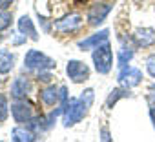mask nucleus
I'll list each match as a JSON object with an SVG mask.
<instances>
[{
  "label": "nucleus",
  "instance_id": "nucleus-1",
  "mask_svg": "<svg viewBox=\"0 0 155 142\" xmlns=\"http://www.w3.org/2000/svg\"><path fill=\"white\" fill-rule=\"evenodd\" d=\"M93 62H95V69L99 73H108L111 69V62H113V55L110 49V44L104 42L102 46L95 47L93 51Z\"/></svg>",
  "mask_w": 155,
  "mask_h": 142
},
{
  "label": "nucleus",
  "instance_id": "nucleus-2",
  "mask_svg": "<svg viewBox=\"0 0 155 142\" xmlns=\"http://www.w3.org/2000/svg\"><path fill=\"white\" fill-rule=\"evenodd\" d=\"M68 75L73 82H84L90 79V69L84 62H79V60H71L68 64Z\"/></svg>",
  "mask_w": 155,
  "mask_h": 142
},
{
  "label": "nucleus",
  "instance_id": "nucleus-3",
  "mask_svg": "<svg viewBox=\"0 0 155 142\" xmlns=\"http://www.w3.org/2000/svg\"><path fill=\"white\" fill-rule=\"evenodd\" d=\"M11 115H13L15 122L24 124V122H28V120L33 117V109H31V106L26 104V102H15V104L11 106Z\"/></svg>",
  "mask_w": 155,
  "mask_h": 142
},
{
  "label": "nucleus",
  "instance_id": "nucleus-4",
  "mask_svg": "<svg viewBox=\"0 0 155 142\" xmlns=\"http://www.w3.org/2000/svg\"><path fill=\"white\" fill-rule=\"evenodd\" d=\"M110 9H111L110 4H95V6H91V9H90V13H88L90 24H99V22H102L104 17L110 13Z\"/></svg>",
  "mask_w": 155,
  "mask_h": 142
},
{
  "label": "nucleus",
  "instance_id": "nucleus-5",
  "mask_svg": "<svg viewBox=\"0 0 155 142\" xmlns=\"http://www.w3.org/2000/svg\"><path fill=\"white\" fill-rule=\"evenodd\" d=\"M13 62H15V56L9 51H6V49L0 51V73H2V75L9 73L11 67H13Z\"/></svg>",
  "mask_w": 155,
  "mask_h": 142
},
{
  "label": "nucleus",
  "instance_id": "nucleus-6",
  "mask_svg": "<svg viewBox=\"0 0 155 142\" xmlns=\"http://www.w3.org/2000/svg\"><path fill=\"white\" fill-rule=\"evenodd\" d=\"M42 100H44L48 106H53V104L57 102V88L51 86V88L44 89V91H42Z\"/></svg>",
  "mask_w": 155,
  "mask_h": 142
},
{
  "label": "nucleus",
  "instance_id": "nucleus-7",
  "mask_svg": "<svg viewBox=\"0 0 155 142\" xmlns=\"http://www.w3.org/2000/svg\"><path fill=\"white\" fill-rule=\"evenodd\" d=\"M18 26H20V31H28L31 35V38H37V31H35V27H33V24H31V20L28 17H22Z\"/></svg>",
  "mask_w": 155,
  "mask_h": 142
},
{
  "label": "nucleus",
  "instance_id": "nucleus-8",
  "mask_svg": "<svg viewBox=\"0 0 155 142\" xmlns=\"http://www.w3.org/2000/svg\"><path fill=\"white\" fill-rule=\"evenodd\" d=\"M13 138L15 140H35V135L31 131H22V129H15L13 131Z\"/></svg>",
  "mask_w": 155,
  "mask_h": 142
},
{
  "label": "nucleus",
  "instance_id": "nucleus-9",
  "mask_svg": "<svg viewBox=\"0 0 155 142\" xmlns=\"http://www.w3.org/2000/svg\"><path fill=\"white\" fill-rule=\"evenodd\" d=\"M11 26V15L0 9V31H4Z\"/></svg>",
  "mask_w": 155,
  "mask_h": 142
},
{
  "label": "nucleus",
  "instance_id": "nucleus-10",
  "mask_svg": "<svg viewBox=\"0 0 155 142\" xmlns=\"http://www.w3.org/2000/svg\"><path fill=\"white\" fill-rule=\"evenodd\" d=\"M6 118H8V102L4 95H0V122H4Z\"/></svg>",
  "mask_w": 155,
  "mask_h": 142
},
{
  "label": "nucleus",
  "instance_id": "nucleus-11",
  "mask_svg": "<svg viewBox=\"0 0 155 142\" xmlns=\"http://www.w3.org/2000/svg\"><path fill=\"white\" fill-rule=\"evenodd\" d=\"M146 67H148V73H150L151 77H155V55H151V56L148 58Z\"/></svg>",
  "mask_w": 155,
  "mask_h": 142
},
{
  "label": "nucleus",
  "instance_id": "nucleus-12",
  "mask_svg": "<svg viewBox=\"0 0 155 142\" xmlns=\"http://www.w3.org/2000/svg\"><path fill=\"white\" fill-rule=\"evenodd\" d=\"M11 4H13V0H0V9L6 11V9H9Z\"/></svg>",
  "mask_w": 155,
  "mask_h": 142
},
{
  "label": "nucleus",
  "instance_id": "nucleus-13",
  "mask_svg": "<svg viewBox=\"0 0 155 142\" xmlns=\"http://www.w3.org/2000/svg\"><path fill=\"white\" fill-rule=\"evenodd\" d=\"M150 115H151V120H153V127H155V108H151Z\"/></svg>",
  "mask_w": 155,
  "mask_h": 142
}]
</instances>
